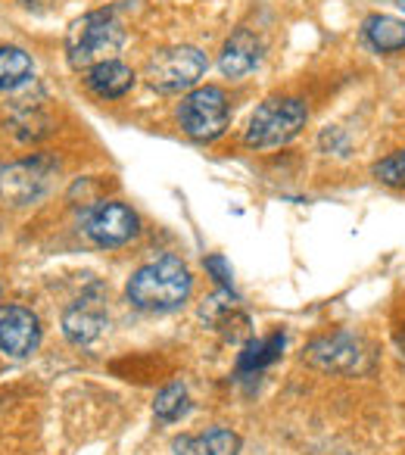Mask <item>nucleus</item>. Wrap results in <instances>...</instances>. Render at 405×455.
Segmentation results:
<instances>
[{
  "label": "nucleus",
  "instance_id": "f257e3e1",
  "mask_svg": "<svg viewBox=\"0 0 405 455\" xmlns=\"http://www.w3.org/2000/svg\"><path fill=\"white\" fill-rule=\"evenodd\" d=\"M190 287H194V278H190L187 266L175 256H163V259L138 268L128 281L125 293L128 303L140 312H175L187 303Z\"/></svg>",
  "mask_w": 405,
  "mask_h": 455
},
{
  "label": "nucleus",
  "instance_id": "f03ea898",
  "mask_svg": "<svg viewBox=\"0 0 405 455\" xmlns=\"http://www.w3.org/2000/svg\"><path fill=\"white\" fill-rule=\"evenodd\" d=\"M125 44V26L115 10H94L75 20L66 35V60L72 69H94Z\"/></svg>",
  "mask_w": 405,
  "mask_h": 455
},
{
  "label": "nucleus",
  "instance_id": "7ed1b4c3",
  "mask_svg": "<svg viewBox=\"0 0 405 455\" xmlns=\"http://www.w3.org/2000/svg\"><path fill=\"white\" fill-rule=\"evenodd\" d=\"M306 119H309V109H306V103L297 100V97H274V100H266L250 116L247 144L262 147V150L281 147L303 132Z\"/></svg>",
  "mask_w": 405,
  "mask_h": 455
},
{
  "label": "nucleus",
  "instance_id": "20e7f679",
  "mask_svg": "<svg viewBox=\"0 0 405 455\" xmlns=\"http://www.w3.org/2000/svg\"><path fill=\"white\" fill-rule=\"evenodd\" d=\"M206 66H210L206 53L196 51V47H165L147 63V82L159 94H178V91L194 88L206 72Z\"/></svg>",
  "mask_w": 405,
  "mask_h": 455
},
{
  "label": "nucleus",
  "instance_id": "39448f33",
  "mask_svg": "<svg viewBox=\"0 0 405 455\" xmlns=\"http://www.w3.org/2000/svg\"><path fill=\"white\" fill-rule=\"evenodd\" d=\"M178 119H181L184 134H190L194 140H216L228 128V97L216 84L190 91L181 100Z\"/></svg>",
  "mask_w": 405,
  "mask_h": 455
},
{
  "label": "nucleus",
  "instance_id": "423d86ee",
  "mask_svg": "<svg viewBox=\"0 0 405 455\" xmlns=\"http://www.w3.org/2000/svg\"><path fill=\"white\" fill-rule=\"evenodd\" d=\"M138 215L125 206V203L103 200L84 215V235L97 243V247H122L131 237H138Z\"/></svg>",
  "mask_w": 405,
  "mask_h": 455
},
{
  "label": "nucleus",
  "instance_id": "0eeeda50",
  "mask_svg": "<svg viewBox=\"0 0 405 455\" xmlns=\"http://www.w3.org/2000/svg\"><path fill=\"white\" fill-rule=\"evenodd\" d=\"M57 165L44 156L35 159H22V163H13L7 169H0V196L13 206H26V203H35L51 184Z\"/></svg>",
  "mask_w": 405,
  "mask_h": 455
},
{
  "label": "nucleus",
  "instance_id": "6e6552de",
  "mask_svg": "<svg viewBox=\"0 0 405 455\" xmlns=\"http://www.w3.org/2000/svg\"><path fill=\"white\" fill-rule=\"evenodd\" d=\"M41 343V322L26 306H0V349L13 359H26Z\"/></svg>",
  "mask_w": 405,
  "mask_h": 455
},
{
  "label": "nucleus",
  "instance_id": "1a4fd4ad",
  "mask_svg": "<svg viewBox=\"0 0 405 455\" xmlns=\"http://www.w3.org/2000/svg\"><path fill=\"white\" fill-rule=\"evenodd\" d=\"M306 359L312 362L322 371H361L368 365V353L361 349V343L349 334H328L318 337L309 349H306Z\"/></svg>",
  "mask_w": 405,
  "mask_h": 455
},
{
  "label": "nucleus",
  "instance_id": "9d476101",
  "mask_svg": "<svg viewBox=\"0 0 405 455\" xmlns=\"http://www.w3.org/2000/svg\"><path fill=\"white\" fill-rule=\"evenodd\" d=\"M107 328V309H103L100 287H91V293H82V299L66 309L63 315V334L69 337V343L84 347V343L97 340Z\"/></svg>",
  "mask_w": 405,
  "mask_h": 455
},
{
  "label": "nucleus",
  "instance_id": "9b49d317",
  "mask_svg": "<svg viewBox=\"0 0 405 455\" xmlns=\"http://www.w3.org/2000/svg\"><path fill=\"white\" fill-rule=\"evenodd\" d=\"M259 60H262L259 38L253 32H247V28H241V32H234L225 41L222 57H218V69L228 78H243L259 66Z\"/></svg>",
  "mask_w": 405,
  "mask_h": 455
},
{
  "label": "nucleus",
  "instance_id": "f8f14e48",
  "mask_svg": "<svg viewBox=\"0 0 405 455\" xmlns=\"http://www.w3.org/2000/svg\"><path fill=\"white\" fill-rule=\"evenodd\" d=\"M171 449H175V455H237L241 452V436L234 430L212 427L206 434L178 436Z\"/></svg>",
  "mask_w": 405,
  "mask_h": 455
},
{
  "label": "nucleus",
  "instance_id": "ddd939ff",
  "mask_svg": "<svg viewBox=\"0 0 405 455\" xmlns=\"http://www.w3.org/2000/svg\"><path fill=\"white\" fill-rule=\"evenodd\" d=\"M88 88L103 100H115L134 88V72L119 60H107V63L88 69Z\"/></svg>",
  "mask_w": 405,
  "mask_h": 455
},
{
  "label": "nucleus",
  "instance_id": "4468645a",
  "mask_svg": "<svg viewBox=\"0 0 405 455\" xmlns=\"http://www.w3.org/2000/svg\"><path fill=\"white\" fill-rule=\"evenodd\" d=\"M365 41L380 53H396L405 51V20L396 16H368L365 20Z\"/></svg>",
  "mask_w": 405,
  "mask_h": 455
},
{
  "label": "nucleus",
  "instance_id": "2eb2a0df",
  "mask_svg": "<svg viewBox=\"0 0 405 455\" xmlns=\"http://www.w3.org/2000/svg\"><path fill=\"white\" fill-rule=\"evenodd\" d=\"M35 72L32 57L20 47H0V91L20 88Z\"/></svg>",
  "mask_w": 405,
  "mask_h": 455
},
{
  "label": "nucleus",
  "instance_id": "dca6fc26",
  "mask_svg": "<svg viewBox=\"0 0 405 455\" xmlns=\"http://www.w3.org/2000/svg\"><path fill=\"white\" fill-rule=\"evenodd\" d=\"M284 343H287L284 334H272L259 343H250L247 353L241 355V371H262L266 365H272L281 355V349H284Z\"/></svg>",
  "mask_w": 405,
  "mask_h": 455
},
{
  "label": "nucleus",
  "instance_id": "f3484780",
  "mask_svg": "<svg viewBox=\"0 0 405 455\" xmlns=\"http://www.w3.org/2000/svg\"><path fill=\"white\" fill-rule=\"evenodd\" d=\"M187 409H190V403H187L184 384H169L165 390L156 393V403H153V415H156V421H163V424L178 421Z\"/></svg>",
  "mask_w": 405,
  "mask_h": 455
},
{
  "label": "nucleus",
  "instance_id": "a211bd4d",
  "mask_svg": "<svg viewBox=\"0 0 405 455\" xmlns=\"http://www.w3.org/2000/svg\"><path fill=\"white\" fill-rule=\"evenodd\" d=\"M374 178L386 188H405V150L393 153V156L380 159L374 165Z\"/></svg>",
  "mask_w": 405,
  "mask_h": 455
},
{
  "label": "nucleus",
  "instance_id": "6ab92c4d",
  "mask_svg": "<svg viewBox=\"0 0 405 455\" xmlns=\"http://www.w3.org/2000/svg\"><path fill=\"white\" fill-rule=\"evenodd\" d=\"M206 272L216 275V281L222 284V291H231V284H234L231 278H234V275H231L228 262H225L222 256H210V259H206Z\"/></svg>",
  "mask_w": 405,
  "mask_h": 455
},
{
  "label": "nucleus",
  "instance_id": "aec40b11",
  "mask_svg": "<svg viewBox=\"0 0 405 455\" xmlns=\"http://www.w3.org/2000/svg\"><path fill=\"white\" fill-rule=\"evenodd\" d=\"M22 7H44V4H51V0H20Z\"/></svg>",
  "mask_w": 405,
  "mask_h": 455
},
{
  "label": "nucleus",
  "instance_id": "412c9836",
  "mask_svg": "<svg viewBox=\"0 0 405 455\" xmlns=\"http://www.w3.org/2000/svg\"><path fill=\"white\" fill-rule=\"evenodd\" d=\"M396 7H399V10H402V13H405V0H396Z\"/></svg>",
  "mask_w": 405,
  "mask_h": 455
}]
</instances>
